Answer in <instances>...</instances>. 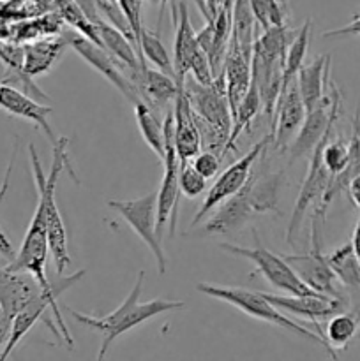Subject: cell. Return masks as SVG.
Segmentation results:
<instances>
[{"label":"cell","instance_id":"obj_27","mask_svg":"<svg viewBox=\"0 0 360 361\" xmlns=\"http://www.w3.org/2000/svg\"><path fill=\"white\" fill-rule=\"evenodd\" d=\"M309 35H311V20L304 21V25L300 27V30L296 32V35L293 37V41L289 42L288 49H286L284 56V67H282V81H281V92H279V97L284 94L286 88L296 80V74L299 69L302 67L304 59H306L307 48H309Z\"/></svg>","mask_w":360,"mask_h":361},{"label":"cell","instance_id":"obj_2","mask_svg":"<svg viewBox=\"0 0 360 361\" xmlns=\"http://www.w3.org/2000/svg\"><path fill=\"white\" fill-rule=\"evenodd\" d=\"M143 281H145V271H140L134 282V288L131 289L129 296L120 303L119 309L113 310L112 314L102 317L95 316H87V314H81L74 309H67V312L73 316V319L78 324H83L88 330L97 331L102 335V345L101 351H99L97 358L102 360L106 356V353L109 351L113 342L120 337V335L127 334L133 328L140 326V324L147 323L148 319H154V317L161 316V314L169 312V310H179L184 309L182 302H169V300H161L155 298L152 302L147 303H138L141 296V289H143Z\"/></svg>","mask_w":360,"mask_h":361},{"label":"cell","instance_id":"obj_18","mask_svg":"<svg viewBox=\"0 0 360 361\" xmlns=\"http://www.w3.org/2000/svg\"><path fill=\"white\" fill-rule=\"evenodd\" d=\"M256 210L253 207V201L249 197V190L244 185L235 196L226 200L224 203L215 208V214L210 221L203 226L201 235L215 236V235H229L246 228L254 219Z\"/></svg>","mask_w":360,"mask_h":361},{"label":"cell","instance_id":"obj_36","mask_svg":"<svg viewBox=\"0 0 360 361\" xmlns=\"http://www.w3.org/2000/svg\"><path fill=\"white\" fill-rule=\"evenodd\" d=\"M122 9L124 18H126L127 25H129L131 32H133V37L136 41L138 48V56H140V35L143 30V25H141V0H116Z\"/></svg>","mask_w":360,"mask_h":361},{"label":"cell","instance_id":"obj_17","mask_svg":"<svg viewBox=\"0 0 360 361\" xmlns=\"http://www.w3.org/2000/svg\"><path fill=\"white\" fill-rule=\"evenodd\" d=\"M0 109L6 111L7 115L34 123L37 129L44 133L52 147H55L56 141H59V137L53 134V129L48 120L49 115L53 113L52 106L41 104L34 97L23 94V92L11 87V85L2 83V81H0Z\"/></svg>","mask_w":360,"mask_h":361},{"label":"cell","instance_id":"obj_12","mask_svg":"<svg viewBox=\"0 0 360 361\" xmlns=\"http://www.w3.org/2000/svg\"><path fill=\"white\" fill-rule=\"evenodd\" d=\"M49 245H48V233H46V221L42 207L37 203L35 214L32 217L30 226H28L25 238L21 242L20 250L16 256L6 264L9 270L27 271L35 281L41 284L42 289L53 288V281H49L46 275V259H48Z\"/></svg>","mask_w":360,"mask_h":361},{"label":"cell","instance_id":"obj_34","mask_svg":"<svg viewBox=\"0 0 360 361\" xmlns=\"http://www.w3.org/2000/svg\"><path fill=\"white\" fill-rule=\"evenodd\" d=\"M349 157V143H346L342 137L330 141L323 145V150H321V161L323 166L327 168V171L330 173V176L337 175L348 164Z\"/></svg>","mask_w":360,"mask_h":361},{"label":"cell","instance_id":"obj_20","mask_svg":"<svg viewBox=\"0 0 360 361\" xmlns=\"http://www.w3.org/2000/svg\"><path fill=\"white\" fill-rule=\"evenodd\" d=\"M222 76L226 85V97H228L232 120L239 108L240 101L247 94L251 87V56L240 49L233 39H229L228 51H226L224 63H222Z\"/></svg>","mask_w":360,"mask_h":361},{"label":"cell","instance_id":"obj_33","mask_svg":"<svg viewBox=\"0 0 360 361\" xmlns=\"http://www.w3.org/2000/svg\"><path fill=\"white\" fill-rule=\"evenodd\" d=\"M60 13H62L64 20L69 25H73L83 37L90 39V41L102 46L97 34V28H95V23L87 16V13H85L78 4H74L73 0H62V2H60Z\"/></svg>","mask_w":360,"mask_h":361},{"label":"cell","instance_id":"obj_10","mask_svg":"<svg viewBox=\"0 0 360 361\" xmlns=\"http://www.w3.org/2000/svg\"><path fill=\"white\" fill-rule=\"evenodd\" d=\"M320 221L321 219L314 214L313 222H311V249L306 254H288L284 259L288 261L289 267L296 271L300 279L309 286L314 291L321 295L335 296L342 298L337 289V277L332 271L328 264L327 256L321 254V233H320ZM323 222V221H321Z\"/></svg>","mask_w":360,"mask_h":361},{"label":"cell","instance_id":"obj_24","mask_svg":"<svg viewBox=\"0 0 360 361\" xmlns=\"http://www.w3.org/2000/svg\"><path fill=\"white\" fill-rule=\"evenodd\" d=\"M136 88L141 101L147 102L152 109H164L166 106L175 102L176 94H179V85L175 78L148 66L145 67L143 76Z\"/></svg>","mask_w":360,"mask_h":361},{"label":"cell","instance_id":"obj_22","mask_svg":"<svg viewBox=\"0 0 360 361\" xmlns=\"http://www.w3.org/2000/svg\"><path fill=\"white\" fill-rule=\"evenodd\" d=\"M328 81H330V55H320L313 62L302 63L296 74V85L307 111L325 101Z\"/></svg>","mask_w":360,"mask_h":361},{"label":"cell","instance_id":"obj_15","mask_svg":"<svg viewBox=\"0 0 360 361\" xmlns=\"http://www.w3.org/2000/svg\"><path fill=\"white\" fill-rule=\"evenodd\" d=\"M268 302L279 310L292 314V316L302 317V319H309L314 324V330L318 335L323 337L320 330V321L328 319L334 314H339L344 310L346 303L342 298H335V296L321 295H272V293H261Z\"/></svg>","mask_w":360,"mask_h":361},{"label":"cell","instance_id":"obj_4","mask_svg":"<svg viewBox=\"0 0 360 361\" xmlns=\"http://www.w3.org/2000/svg\"><path fill=\"white\" fill-rule=\"evenodd\" d=\"M196 289L200 293H203V295L210 296V298L221 300V302L229 303L232 307H236V309L242 310V312L247 314L249 317H254V319L265 321V323H270L274 324V326L293 331V334H296L299 337L307 338L309 342H314V344L321 345V348L330 355V358L337 360V353H335V349L328 344L327 338L318 335L316 331H311L309 328L300 326V324L295 323L292 317L284 316L277 307L272 305V303L261 295V291L256 293L244 288L214 286V284H207V282H200V284L196 286Z\"/></svg>","mask_w":360,"mask_h":361},{"label":"cell","instance_id":"obj_32","mask_svg":"<svg viewBox=\"0 0 360 361\" xmlns=\"http://www.w3.org/2000/svg\"><path fill=\"white\" fill-rule=\"evenodd\" d=\"M254 20L263 30L270 27H282L288 18V6L284 0H251Z\"/></svg>","mask_w":360,"mask_h":361},{"label":"cell","instance_id":"obj_6","mask_svg":"<svg viewBox=\"0 0 360 361\" xmlns=\"http://www.w3.org/2000/svg\"><path fill=\"white\" fill-rule=\"evenodd\" d=\"M164 173H162L161 187L157 190V229L159 240H162L166 226H169V236L175 235L176 219H179L180 200V159L173 141V109H168L164 118Z\"/></svg>","mask_w":360,"mask_h":361},{"label":"cell","instance_id":"obj_26","mask_svg":"<svg viewBox=\"0 0 360 361\" xmlns=\"http://www.w3.org/2000/svg\"><path fill=\"white\" fill-rule=\"evenodd\" d=\"M134 115H136L141 137L148 145V148L162 161L164 159V122L157 118L155 109H152L145 101H138L134 104Z\"/></svg>","mask_w":360,"mask_h":361},{"label":"cell","instance_id":"obj_1","mask_svg":"<svg viewBox=\"0 0 360 361\" xmlns=\"http://www.w3.org/2000/svg\"><path fill=\"white\" fill-rule=\"evenodd\" d=\"M67 145L69 140L67 137H59L56 145L53 147V162L49 175L46 176L42 171L41 161L35 152L34 145H28V152H30V164H32V175H34L35 187H37V203L42 207L46 221V233H48V245L49 252L53 256V264H55L56 274L62 275L71 264L69 250H67V231L64 226L62 215H60L59 207L55 201V189L59 178L62 173H67L71 178L78 182V176L74 173L73 166L69 162V154H67Z\"/></svg>","mask_w":360,"mask_h":361},{"label":"cell","instance_id":"obj_13","mask_svg":"<svg viewBox=\"0 0 360 361\" xmlns=\"http://www.w3.org/2000/svg\"><path fill=\"white\" fill-rule=\"evenodd\" d=\"M328 87H330V92L325 97V101L314 109L307 111L295 140L289 143L288 154L292 162L300 157H306V155H311V152L316 148V145L325 136L328 127L337 122L339 113H341V92L332 81H328Z\"/></svg>","mask_w":360,"mask_h":361},{"label":"cell","instance_id":"obj_16","mask_svg":"<svg viewBox=\"0 0 360 361\" xmlns=\"http://www.w3.org/2000/svg\"><path fill=\"white\" fill-rule=\"evenodd\" d=\"M307 115L306 104L302 101V95L299 92L296 80L284 90V94L277 99L275 104L274 118H272V143L279 152L288 150L289 143L299 133L304 118Z\"/></svg>","mask_w":360,"mask_h":361},{"label":"cell","instance_id":"obj_11","mask_svg":"<svg viewBox=\"0 0 360 361\" xmlns=\"http://www.w3.org/2000/svg\"><path fill=\"white\" fill-rule=\"evenodd\" d=\"M334 127L335 122L328 127L325 136L321 137L320 143L316 145V148H314L309 155V169H307L302 187H300L299 197H296L295 207H293L292 219H289L288 228H286V242H288L289 245H293V242H295L296 233H299L300 226H302V221L304 217H306L309 207L320 203L325 190H327L330 173L327 171V168L323 166V161H321V150H323V145L330 140L332 133H334Z\"/></svg>","mask_w":360,"mask_h":361},{"label":"cell","instance_id":"obj_30","mask_svg":"<svg viewBox=\"0 0 360 361\" xmlns=\"http://www.w3.org/2000/svg\"><path fill=\"white\" fill-rule=\"evenodd\" d=\"M140 62L141 66L147 67L148 63H152L154 69H159L161 73L168 74V76L175 78V67H173V59L169 56L168 49L162 44V41L159 39L157 34L147 30L143 27L140 35Z\"/></svg>","mask_w":360,"mask_h":361},{"label":"cell","instance_id":"obj_3","mask_svg":"<svg viewBox=\"0 0 360 361\" xmlns=\"http://www.w3.org/2000/svg\"><path fill=\"white\" fill-rule=\"evenodd\" d=\"M87 274V270H80L73 275H60L56 281H53V288L42 289L34 300L27 303L16 316L13 317V323H11V334L7 338V344L4 345L2 353H0V360L9 358L11 353L14 351L18 344L23 341L25 335L32 330V328L37 324V321H44L49 326V330L56 335H62L64 341L67 342L71 349H73L74 341L71 337L69 330H67L66 323H64L62 312H60L59 305H56V300L62 295L64 291L71 289L73 286H76L78 282L83 279V275Z\"/></svg>","mask_w":360,"mask_h":361},{"label":"cell","instance_id":"obj_5","mask_svg":"<svg viewBox=\"0 0 360 361\" xmlns=\"http://www.w3.org/2000/svg\"><path fill=\"white\" fill-rule=\"evenodd\" d=\"M221 250L247 259L256 267L253 275L261 274V277L268 282L277 291L286 293V295H316L318 291L311 289L302 279L296 275V271L289 267L284 256L270 252L268 249L258 243L256 247H239L233 243H221Z\"/></svg>","mask_w":360,"mask_h":361},{"label":"cell","instance_id":"obj_44","mask_svg":"<svg viewBox=\"0 0 360 361\" xmlns=\"http://www.w3.org/2000/svg\"><path fill=\"white\" fill-rule=\"evenodd\" d=\"M352 247H353V252H355L356 259H359V263H360V210H359V219H356L355 229H353Z\"/></svg>","mask_w":360,"mask_h":361},{"label":"cell","instance_id":"obj_31","mask_svg":"<svg viewBox=\"0 0 360 361\" xmlns=\"http://www.w3.org/2000/svg\"><path fill=\"white\" fill-rule=\"evenodd\" d=\"M359 314H348V312H339L330 317L325 328V338L328 344L334 349H346V345L355 338L356 330H359Z\"/></svg>","mask_w":360,"mask_h":361},{"label":"cell","instance_id":"obj_38","mask_svg":"<svg viewBox=\"0 0 360 361\" xmlns=\"http://www.w3.org/2000/svg\"><path fill=\"white\" fill-rule=\"evenodd\" d=\"M189 162L194 166V169H196V171L200 173L201 176H205L207 180L217 176L219 168H221V157L215 155L214 152L210 150L200 152V154L194 155Z\"/></svg>","mask_w":360,"mask_h":361},{"label":"cell","instance_id":"obj_42","mask_svg":"<svg viewBox=\"0 0 360 361\" xmlns=\"http://www.w3.org/2000/svg\"><path fill=\"white\" fill-rule=\"evenodd\" d=\"M346 190H348V196L349 200H352V203L355 204V208H359L360 210V175H356L355 178L349 182L348 189Z\"/></svg>","mask_w":360,"mask_h":361},{"label":"cell","instance_id":"obj_7","mask_svg":"<svg viewBox=\"0 0 360 361\" xmlns=\"http://www.w3.org/2000/svg\"><path fill=\"white\" fill-rule=\"evenodd\" d=\"M184 90H186L189 104L193 108L198 120L215 130L217 134L229 140L232 133V111H229L228 97H226L224 76L217 74L210 85H201L193 78L184 80Z\"/></svg>","mask_w":360,"mask_h":361},{"label":"cell","instance_id":"obj_19","mask_svg":"<svg viewBox=\"0 0 360 361\" xmlns=\"http://www.w3.org/2000/svg\"><path fill=\"white\" fill-rule=\"evenodd\" d=\"M173 141L180 162L191 161L201 152V134L184 85L179 87V94L173 102Z\"/></svg>","mask_w":360,"mask_h":361},{"label":"cell","instance_id":"obj_41","mask_svg":"<svg viewBox=\"0 0 360 361\" xmlns=\"http://www.w3.org/2000/svg\"><path fill=\"white\" fill-rule=\"evenodd\" d=\"M11 323H13V319L7 316L6 309H4L2 303H0V353H2L4 345L7 344V338H9Z\"/></svg>","mask_w":360,"mask_h":361},{"label":"cell","instance_id":"obj_25","mask_svg":"<svg viewBox=\"0 0 360 361\" xmlns=\"http://www.w3.org/2000/svg\"><path fill=\"white\" fill-rule=\"evenodd\" d=\"M69 42L66 39H44V41L32 42L23 48V69L28 76L35 78L48 73L59 56L62 55L64 48Z\"/></svg>","mask_w":360,"mask_h":361},{"label":"cell","instance_id":"obj_21","mask_svg":"<svg viewBox=\"0 0 360 361\" xmlns=\"http://www.w3.org/2000/svg\"><path fill=\"white\" fill-rule=\"evenodd\" d=\"M41 291V284L30 274L0 267V303L11 319Z\"/></svg>","mask_w":360,"mask_h":361},{"label":"cell","instance_id":"obj_37","mask_svg":"<svg viewBox=\"0 0 360 361\" xmlns=\"http://www.w3.org/2000/svg\"><path fill=\"white\" fill-rule=\"evenodd\" d=\"M14 157H16V148H14L13 155H11V161L9 164H7V169L6 173H4V180H2V185H0V204L4 203V200H6V194L7 190H9V182H11V175H13V166H14ZM0 256L6 257L7 261L13 259L14 256H16V252H14L13 245H11L9 238L6 236V233H4L2 226H0Z\"/></svg>","mask_w":360,"mask_h":361},{"label":"cell","instance_id":"obj_28","mask_svg":"<svg viewBox=\"0 0 360 361\" xmlns=\"http://www.w3.org/2000/svg\"><path fill=\"white\" fill-rule=\"evenodd\" d=\"M328 264L337 281L352 291H360V263L353 252L352 242L337 247L327 256Z\"/></svg>","mask_w":360,"mask_h":361},{"label":"cell","instance_id":"obj_23","mask_svg":"<svg viewBox=\"0 0 360 361\" xmlns=\"http://www.w3.org/2000/svg\"><path fill=\"white\" fill-rule=\"evenodd\" d=\"M176 34H175V49H173V67H175L176 85L182 87L184 80L189 74L191 60H193L194 53L200 48L196 41V32H194L193 25H191L189 11L184 0L179 4V20H176Z\"/></svg>","mask_w":360,"mask_h":361},{"label":"cell","instance_id":"obj_46","mask_svg":"<svg viewBox=\"0 0 360 361\" xmlns=\"http://www.w3.org/2000/svg\"><path fill=\"white\" fill-rule=\"evenodd\" d=\"M355 338H360V328H359V330H356V335H355Z\"/></svg>","mask_w":360,"mask_h":361},{"label":"cell","instance_id":"obj_9","mask_svg":"<svg viewBox=\"0 0 360 361\" xmlns=\"http://www.w3.org/2000/svg\"><path fill=\"white\" fill-rule=\"evenodd\" d=\"M272 143V136L268 134L267 137H263L261 141H258L242 159H239L236 162H233L229 168H226L221 175L217 176V180L214 182V185L208 189L207 196H205V201L201 203L200 210L194 214L193 222H191L189 229L196 228L205 217H208L212 210L219 207L221 203H224L226 200H229L232 196H235L246 182L249 180L251 173H253L254 164L258 162V159L261 157L265 150H267V145Z\"/></svg>","mask_w":360,"mask_h":361},{"label":"cell","instance_id":"obj_39","mask_svg":"<svg viewBox=\"0 0 360 361\" xmlns=\"http://www.w3.org/2000/svg\"><path fill=\"white\" fill-rule=\"evenodd\" d=\"M189 73L193 74V80L201 85H210L214 81V73H212L210 60H208L207 53L201 48L196 49L193 60H191Z\"/></svg>","mask_w":360,"mask_h":361},{"label":"cell","instance_id":"obj_43","mask_svg":"<svg viewBox=\"0 0 360 361\" xmlns=\"http://www.w3.org/2000/svg\"><path fill=\"white\" fill-rule=\"evenodd\" d=\"M198 6H200V11L203 13L205 20H210L214 18L215 11H217L219 0H196Z\"/></svg>","mask_w":360,"mask_h":361},{"label":"cell","instance_id":"obj_35","mask_svg":"<svg viewBox=\"0 0 360 361\" xmlns=\"http://www.w3.org/2000/svg\"><path fill=\"white\" fill-rule=\"evenodd\" d=\"M179 183H180V194L186 197H191V200L201 196V194L205 192V189H207V178L201 176L189 161L180 162Z\"/></svg>","mask_w":360,"mask_h":361},{"label":"cell","instance_id":"obj_45","mask_svg":"<svg viewBox=\"0 0 360 361\" xmlns=\"http://www.w3.org/2000/svg\"><path fill=\"white\" fill-rule=\"evenodd\" d=\"M352 126L355 127V129H356V134H359V140H360V109H356L355 118H353V123H352Z\"/></svg>","mask_w":360,"mask_h":361},{"label":"cell","instance_id":"obj_14","mask_svg":"<svg viewBox=\"0 0 360 361\" xmlns=\"http://www.w3.org/2000/svg\"><path fill=\"white\" fill-rule=\"evenodd\" d=\"M71 48L85 60L90 67H94L106 81L113 85L131 104H136L138 101H141L140 94H138V88L134 87V83L131 81V78L124 73L122 67H119V62L106 51L102 46H99L97 42L90 41V39L83 37L81 34L73 35L71 39H67Z\"/></svg>","mask_w":360,"mask_h":361},{"label":"cell","instance_id":"obj_29","mask_svg":"<svg viewBox=\"0 0 360 361\" xmlns=\"http://www.w3.org/2000/svg\"><path fill=\"white\" fill-rule=\"evenodd\" d=\"M261 108H263V104H261L260 92H258L256 85L251 81L249 90H247V94L244 95L239 108H236L235 115H233L232 133H229L228 145H226V154H228V152L236 150V140H239L240 134H242L244 130H249L251 122L256 118V115L260 113Z\"/></svg>","mask_w":360,"mask_h":361},{"label":"cell","instance_id":"obj_40","mask_svg":"<svg viewBox=\"0 0 360 361\" xmlns=\"http://www.w3.org/2000/svg\"><path fill=\"white\" fill-rule=\"evenodd\" d=\"M344 35H360V16L353 18V20L349 21L348 25H344V27H339V28H334V30L323 32L325 39L344 37Z\"/></svg>","mask_w":360,"mask_h":361},{"label":"cell","instance_id":"obj_8","mask_svg":"<svg viewBox=\"0 0 360 361\" xmlns=\"http://www.w3.org/2000/svg\"><path fill=\"white\" fill-rule=\"evenodd\" d=\"M108 207L119 212L124 221L131 226L134 233L143 240L145 245L152 252L157 263L159 274H166V257L162 243L157 236L155 222H157V192L145 194V196L136 197V200H112L108 201Z\"/></svg>","mask_w":360,"mask_h":361}]
</instances>
